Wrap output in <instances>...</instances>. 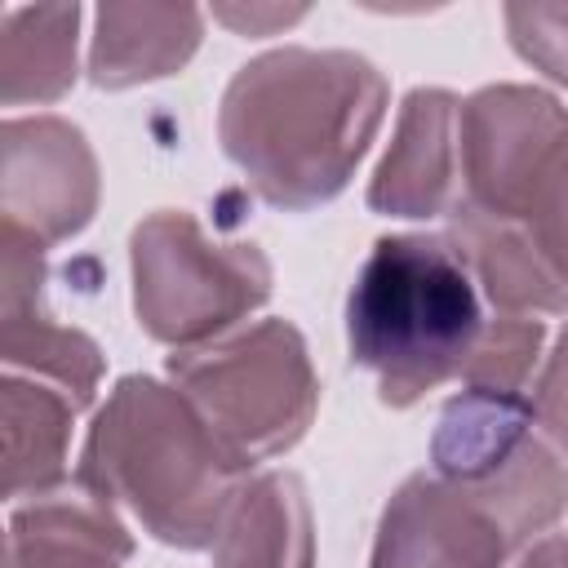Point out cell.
Returning <instances> with one entry per match:
<instances>
[{"mask_svg": "<svg viewBox=\"0 0 568 568\" xmlns=\"http://www.w3.org/2000/svg\"><path fill=\"white\" fill-rule=\"evenodd\" d=\"M386 98V75L364 53L284 44L231 75L217 138L266 204L315 209L351 182Z\"/></svg>", "mask_w": 568, "mask_h": 568, "instance_id": "obj_1", "label": "cell"}, {"mask_svg": "<svg viewBox=\"0 0 568 568\" xmlns=\"http://www.w3.org/2000/svg\"><path fill=\"white\" fill-rule=\"evenodd\" d=\"M75 479L124 506L155 541L204 550L248 479V462L222 444L178 386L129 373L93 413Z\"/></svg>", "mask_w": 568, "mask_h": 568, "instance_id": "obj_2", "label": "cell"}, {"mask_svg": "<svg viewBox=\"0 0 568 568\" xmlns=\"http://www.w3.org/2000/svg\"><path fill=\"white\" fill-rule=\"evenodd\" d=\"M484 324L479 284L444 235H382L346 293L351 359L390 408L462 377Z\"/></svg>", "mask_w": 568, "mask_h": 568, "instance_id": "obj_3", "label": "cell"}, {"mask_svg": "<svg viewBox=\"0 0 568 568\" xmlns=\"http://www.w3.org/2000/svg\"><path fill=\"white\" fill-rule=\"evenodd\" d=\"M173 386L248 466L293 448L320 408V382L288 320H257L169 355Z\"/></svg>", "mask_w": 568, "mask_h": 568, "instance_id": "obj_4", "label": "cell"}, {"mask_svg": "<svg viewBox=\"0 0 568 568\" xmlns=\"http://www.w3.org/2000/svg\"><path fill=\"white\" fill-rule=\"evenodd\" d=\"M532 426V399L466 386L430 435V475L484 510L510 550L532 546L568 510V466Z\"/></svg>", "mask_w": 568, "mask_h": 568, "instance_id": "obj_5", "label": "cell"}, {"mask_svg": "<svg viewBox=\"0 0 568 568\" xmlns=\"http://www.w3.org/2000/svg\"><path fill=\"white\" fill-rule=\"evenodd\" d=\"M133 311L164 346H204L271 297V262L248 240H213L191 213L160 209L133 226Z\"/></svg>", "mask_w": 568, "mask_h": 568, "instance_id": "obj_6", "label": "cell"}, {"mask_svg": "<svg viewBox=\"0 0 568 568\" xmlns=\"http://www.w3.org/2000/svg\"><path fill=\"white\" fill-rule=\"evenodd\" d=\"M98 160L62 115H13L0 124V213L40 244L71 240L98 213Z\"/></svg>", "mask_w": 568, "mask_h": 568, "instance_id": "obj_7", "label": "cell"}, {"mask_svg": "<svg viewBox=\"0 0 568 568\" xmlns=\"http://www.w3.org/2000/svg\"><path fill=\"white\" fill-rule=\"evenodd\" d=\"M0 355L9 373L58 382L75 408H84L102 382V351L80 328L58 324L44 311V244L13 222H0Z\"/></svg>", "mask_w": 568, "mask_h": 568, "instance_id": "obj_8", "label": "cell"}, {"mask_svg": "<svg viewBox=\"0 0 568 568\" xmlns=\"http://www.w3.org/2000/svg\"><path fill=\"white\" fill-rule=\"evenodd\" d=\"M510 541L439 475H408L377 524L368 568H501Z\"/></svg>", "mask_w": 568, "mask_h": 568, "instance_id": "obj_9", "label": "cell"}, {"mask_svg": "<svg viewBox=\"0 0 568 568\" xmlns=\"http://www.w3.org/2000/svg\"><path fill=\"white\" fill-rule=\"evenodd\" d=\"M462 102L448 89H413L399 106L390 146L368 182V204L390 217H448L462 195Z\"/></svg>", "mask_w": 568, "mask_h": 568, "instance_id": "obj_10", "label": "cell"}, {"mask_svg": "<svg viewBox=\"0 0 568 568\" xmlns=\"http://www.w3.org/2000/svg\"><path fill=\"white\" fill-rule=\"evenodd\" d=\"M133 537L115 506L93 488L62 484L9 515L4 568H124Z\"/></svg>", "mask_w": 568, "mask_h": 568, "instance_id": "obj_11", "label": "cell"}, {"mask_svg": "<svg viewBox=\"0 0 568 568\" xmlns=\"http://www.w3.org/2000/svg\"><path fill=\"white\" fill-rule=\"evenodd\" d=\"M213 568H315V524L293 470L248 475L213 537Z\"/></svg>", "mask_w": 568, "mask_h": 568, "instance_id": "obj_12", "label": "cell"}, {"mask_svg": "<svg viewBox=\"0 0 568 568\" xmlns=\"http://www.w3.org/2000/svg\"><path fill=\"white\" fill-rule=\"evenodd\" d=\"M200 36L204 13L195 4H98L89 80L98 89H129L173 75L191 62Z\"/></svg>", "mask_w": 568, "mask_h": 568, "instance_id": "obj_13", "label": "cell"}, {"mask_svg": "<svg viewBox=\"0 0 568 568\" xmlns=\"http://www.w3.org/2000/svg\"><path fill=\"white\" fill-rule=\"evenodd\" d=\"M444 240L453 244V253L466 262L470 280L484 288V297L497 311H515V315H559V311H568V288L541 262V253L528 244V235L519 226L484 217L479 209L457 200L448 209Z\"/></svg>", "mask_w": 568, "mask_h": 568, "instance_id": "obj_14", "label": "cell"}, {"mask_svg": "<svg viewBox=\"0 0 568 568\" xmlns=\"http://www.w3.org/2000/svg\"><path fill=\"white\" fill-rule=\"evenodd\" d=\"M75 404L36 377L9 373L0 382V439H4V497H44L67 484Z\"/></svg>", "mask_w": 568, "mask_h": 568, "instance_id": "obj_15", "label": "cell"}, {"mask_svg": "<svg viewBox=\"0 0 568 568\" xmlns=\"http://www.w3.org/2000/svg\"><path fill=\"white\" fill-rule=\"evenodd\" d=\"M80 4H22L0 18V102H53L75 80Z\"/></svg>", "mask_w": 568, "mask_h": 568, "instance_id": "obj_16", "label": "cell"}, {"mask_svg": "<svg viewBox=\"0 0 568 568\" xmlns=\"http://www.w3.org/2000/svg\"><path fill=\"white\" fill-rule=\"evenodd\" d=\"M488 217V213H484ZM528 235L541 262L568 288V129L546 146V155L528 169L524 186L515 191L510 209L497 217Z\"/></svg>", "mask_w": 568, "mask_h": 568, "instance_id": "obj_17", "label": "cell"}, {"mask_svg": "<svg viewBox=\"0 0 568 568\" xmlns=\"http://www.w3.org/2000/svg\"><path fill=\"white\" fill-rule=\"evenodd\" d=\"M546 342V324L537 315H515V311H497L488 315L475 355L462 368V386L470 390H497V395H524L537 368Z\"/></svg>", "mask_w": 568, "mask_h": 568, "instance_id": "obj_18", "label": "cell"}, {"mask_svg": "<svg viewBox=\"0 0 568 568\" xmlns=\"http://www.w3.org/2000/svg\"><path fill=\"white\" fill-rule=\"evenodd\" d=\"M510 44L568 89V4H506L501 9Z\"/></svg>", "mask_w": 568, "mask_h": 568, "instance_id": "obj_19", "label": "cell"}, {"mask_svg": "<svg viewBox=\"0 0 568 568\" xmlns=\"http://www.w3.org/2000/svg\"><path fill=\"white\" fill-rule=\"evenodd\" d=\"M532 417L546 430V439L568 457V324L532 382Z\"/></svg>", "mask_w": 568, "mask_h": 568, "instance_id": "obj_20", "label": "cell"}, {"mask_svg": "<svg viewBox=\"0 0 568 568\" xmlns=\"http://www.w3.org/2000/svg\"><path fill=\"white\" fill-rule=\"evenodd\" d=\"M213 18L240 36H271L288 22L306 18V4H213Z\"/></svg>", "mask_w": 568, "mask_h": 568, "instance_id": "obj_21", "label": "cell"}, {"mask_svg": "<svg viewBox=\"0 0 568 568\" xmlns=\"http://www.w3.org/2000/svg\"><path fill=\"white\" fill-rule=\"evenodd\" d=\"M515 568H568V532L537 537L532 546H524Z\"/></svg>", "mask_w": 568, "mask_h": 568, "instance_id": "obj_22", "label": "cell"}]
</instances>
